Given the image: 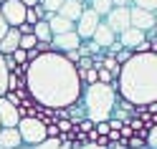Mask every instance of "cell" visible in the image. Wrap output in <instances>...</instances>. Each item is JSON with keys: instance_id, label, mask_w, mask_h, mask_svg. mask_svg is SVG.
Wrapping results in <instances>:
<instances>
[{"instance_id": "30bf717a", "label": "cell", "mask_w": 157, "mask_h": 149, "mask_svg": "<svg viewBox=\"0 0 157 149\" xmlns=\"http://www.w3.org/2000/svg\"><path fill=\"white\" fill-rule=\"evenodd\" d=\"M21 149H104L99 144H91V142H86V144H76V142H58V136L53 139H46L43 144H38V147H21Z\"/></svg>"}, {"instance_id": "d6986e66", "label": "cell", "mask_w": 157, "mask_h": 149, "mask_svg": "<svg viewBox=\"0 0 157 149\" xmlns=\"http://www.w3.org/2000/svg\"><path fill=\"white\" fill-rule=\"evenodd\" d=\"M8 76H10V71L5 68V61H3V56H0V96L8 94Z\"/></svg>"}, {"instance_id": "d4e9b609", "label": "cell", "mask_w": 157, "mask_h": 149, "mask_svg": "<svg viewBox=\"0 0 157 149\" xmlns=\"http://www.w3.org/2000/svg\"><path fill=\"white\" fill-rule=\"evenodd\" d=\"M10 56H13L15 66H21V63H28V58H25V51H21V48H15V51H13Z\"/></svg>"}, {"instance_id": "3957f363", "label": "cell", "mask_w": 157, "mask_h": 149, "mask_svg": "<svg viewBox=\"0 0 157 149\" xmlns=\"http://www.w3.org/2000/svg\"><path fill=\"white\" fill-rule=\"evenodd\" d=\"M117 91L112 84H91V86H81V99L78 104L84 109V116L89 119L91 124H99V121H109L112 116V109L117 104Z\"/></svg>"}, {"instance_id": "e0dca14e", "label": "cell", "mask_w": 157, "mask_h": 149, "mask_svg": "<svg viewBox=\"0 0 157 149\" xmlns=\"http://www.w3.org/2000/svg\"><path fill=\"white\" fill-rule=\"evenodd\" d=\"M33 38H36V41H41V43H48L53 38V33H51V28H48L46 20H38L33 25Z\"/></svg>"}, {"instance_id": "52a82bcc", "label": "cell", "mask_w": 157, "mask_h": 149, "mask_svg": "<svg viewBox=\"0 0 157 149\" xmlns=\"http://www.w3.org/2000/svg\"><path fill=\"white\" fill-rule=\"evenodd\" d=\"M101 20L109 25V31L114 35H119V33H124L127 28H129V8H112Z\"/></svg>"}, {"instance_id": "8fae6325", "label": "cell", "mask_w": 157, "mask_h": 149, "mask_svg": "<svg viewBox=\"0 0 157 149\" xmlns=\"http://www.w3.org/2000/svg\"><path fill=\"white\" fill-rule=\"evenodd\" d=\"M81 46V41H78V35L74 31H68V33H58L51 38V48L58 53H66V51H76V48Z\"/></svg>"}, {"instance_id": "d6a6232c", "label": "cell", "mask_w": 157, "mask_h": 149, "mask_svg": "<svg viewBox=\"0 0 157 149\" xmlns=\"http://www.w3.org/2000/svg\"><path fill=\"white\" fill-rule=\"evenodd\" d=\"M0 3H5V0H0Z\"/></svg>"}, {"instance_id": "cb8c5ba5", "label": "cell", "mask_w": 157, "mask_h": 149, "mask_svg": "<svg viewBox=\"0 0 157 149\" xmlns=\"http://www.w3.org/2000/svg\"><path fill=\"white\" fill-rule=\"evenodd\" d=\"M129 58H132V51H129V48H122V51L114 56V61L122 66V63H127V61H129Z\"/></svg>"}, {"instance_id": "5b68a950", "label": "cell", "mask_w": 157, "mask_h": 149, "mask_svg": "<svg viewBox=\"0 0 157 149\" xmlns=\"http://www.w3.org/2000/svg\"><path fill=\"white\" fill-rule=\"evenodd\" d=\"M99 20H101V18L86 5L81 10V15H78V20L74 23V33L78 35V41H91V35L96 31V25H99Z\"/></svg>"}, {"instance_id": "7402d4cb", "label": "cell", "mask_w": 157, "mask_h": 149, "mask_svg": "<svg viewBox=\"0 0 157 149\" xmlns=\"http://www.w3.org/2000/svg\"><path fill=\"white\" fill-rule=\"evenodd\" d=\"M61 3H63V0H41V5L46 8V13H58V8H61Z\"/></svg>"}, {"instance_id": "7a4b0ae2", "label": "cell", "mask_w": 157, "mask_h": 149, "mask_svg": "<svg viewBox=\"0 0 157 149\" xmlns=\"http://www.w3.org/2000/svg\"><path fill=\"white\" fill-rule=\"evenodd\" d=\"M119 101L134 109L157 104V53H132L112 81Z\"/></svg>"}, {"instance_id": "2e32d148", "label": "cell", "mask_w": 157, "mask_h": 149, "mask_svg": "<svg viewBox=\"0 0 157 149\" xmlns=\"http://www.w3.org/2000/svg\"><path fill=\"white\" fill-rule=\"evenodd\" d=\"M48 28H51V33L53 35H58V33H68V31H74V23L71 20H66V18H61V15H48Z\"/></svg>"}, {"instance_id": "4dcf8cb0", "label": "cell", "mask_w": 157, "mask_h": 149, "mask_svg": "<svg viewBox=\"0 0 157 149\" xmlns=\"http://www.w3.org/2000/svg\"><path fill=\"white\" fill-rule=\"evenodd\" d=\"M21 3H23L25 8H36V5H38V0H21Z\"/></svg>"}, {"instance_id": "4fadbf2b", "label": "cell", "mask_w": 157, "mask_h": 149, "mask_svg": "<svg viewBox=\"0 0 157 149\" xmlns=\"http://www.w3.org/2000/svg\"><path fill=\"white\" fill-rule=\"evenodd\" d=\"M84 3H78V0H63L61 3V8H58V13L56 15H61V18H66V20H71V23H76L78 20V15H81V10H84Z\"/></svg>"}, {"instance_id": "83f0119b", "label": "cell", "mask_w": 157, "mask_h": 149, "mask_svg": "<svg viewBox=\"0 0 157 149\" xmlns=\"http://www.w3.org/2000/svg\"><path fill=\"white\" fill-rule=\"evenodd\" d=\"M48 51H53V48H51V41H48V43H41V41H38V43H36V53H38V56H41V53H48Z\"/></svg>"}, {"instance_id": "9a60e30c", "label": "cell", "mask_w": 157, "mask_h": 149, "mask_svg": "<svg viewBox=\"0 0 157 149\" xmlns=\"http://www.w3.org/2000/svg\"><path fill=\"white\" fill-rule=\"evenodd\" d=\"M21 134L18 129H0V149H21Z\"/></svg>"}, {"instance_id": "ffe728a7", "label": "cell", "mask_w": 157, "mask_h": 149, "mask_svg": "<svg viewBox=\"0 0 157 149\" xmlns=\"http://www.w3.org/2000/svg\"><path fill=\"white\" fill-rule=\"evenodd\" d=\"M129 5L132 8H140V10H147V13H155L157 10V0H132Z\"/></svg>"}, {"instance_id": "4316f807", "label": "cell", "mask_w": 157, "mask_h": 149, "mask_svg": "<svg viewBox=\"0 0 157 149\" xmlns=\"http://www.w3.org/2000/svg\"><path fill=\"white\" fill-rule=\"evenodd\" d=\"M76 68H78V71H86V68H94V66H91V58H78V61H76Z\"/></svg>"}, {"instance_id": "f1b7e54d", "label": "cell", "mask_w": 157, "mask_h": 149, "mask_svg": "<svg viewBox=\"0 0 157 149\" xmlns=\"http://www.w3.org/2000/svg\"><path fill=\"white\" fill-rule=\"evenodd\" d=\"M114 8H129V0H112Z\"/></svg>"}, {"instance_id": "603a6c76", "label": "cell", "mask_w": 157, "mask_h": 149, "mask_svg": "<svg viewBox=\"0 0 157 149\" xmlns=\"http://www.w3.org/2000/svg\"><path fill=\"white\" fill-rule=\"evenodd\" d=\"M96 81H99V84H112L114 76L106 71V68H96Z\"/></svg>"}, {"instance_id": "7c38bea8", "label": "cell", "mask_w": 157, "mask_h": 149, "mask_svg": "<svg viewBox=\"0 0 157 149\" xmlns=\"http://www.w3.org/2000/svg\"><path fill=\"white\" fill-rule=\"evenodd\" d=\"M91 41L99 46L101 51H106V48H109V46L117 41V35L109 31V25H106L104 20H99V25H96V31H94V35H91Z\"/></svg>"}, {"instance_id": "836d02e7", "label": "cell", "mask_w": 157, "mask_h": 149, "mask_svg": "<svg viewBox=\"0 0 157 149\" xmlns=\"http://www.w3.org/2000/svg\"><path fill=\"white\" fill-rule=\"evenodd\" d=\"M129 3H132V0H129Z\"/></svg>"}, {"instance_id": "44dd1931", "label": "cell", "mask_w": 157, "mask_h": 149, "mask_svg": "<svg viewBox=\"0 0 157 149\" xmlns=\"http://www.w3.org/2000/svg\"><path fill=\"white\" fill-rule=\"evenodd\" d=\"M36 38H33V33H28V35H21V43H18V48L21 51H31V48H36Z\"/></svg>"}, {"instance_id": "6da1fadb", "label": "cell", "mask_w": 157, "mask_h": 149, "mask_svg": "<svg viewBox=\"0 0 157 149\" xmlns=\"http://www.w3.org/2000/svg\"><path fill=\"white\" fill-rule=\"evenodd\" d=\"M23 86L36 106L51 111L68 109L81 99V78L76 66L68 63L58 51L41 53L36 61L28 63Z\"/></svg>"}, {"instance_id": "f546056e", "label": "cell", "mask_w": 157, "mask_h": 149, "mask_svg": "<svg viewBox=\"0 0 157 149\" xmlns=\"http://www.w3.org/2000/svg\"><path fill=\"white\" fill-rule=\"evenodd\" d=\"M5 33H8V25H5V20H3V15H0V41H3Z\"/></svg>"}, {"instance_id": "9c48e42d", "label": "cell", "mask_w": 157, "mask_h": 149, "mask_svg": "<svg viewBox=\"0 0 157 149\" xmlns=\"http://www.w3.org/2000/svg\"><path fill=\"white\" fill-rule=\"evenodd\" d=\"M18 106L8 101V96H0V129H15L18 126Z\"/></svg>"}, {"instance_id": "8992f818", "label": "cell", "mask_w": 157, "mask_h": 149, "mask_svg": "<svg viewBox=\"0 0 157 149\" xmlns=\"http://www.w3.org/2000/svg\"><path fill=\"white\" fill-rule=\"evenodd\" d=\"M25 10L28 8L21 0H5V3H0V15H3L8 28H18L21 23H25Z\"/></svg>"}, {"instance_id": "277c9868", "label": "cell", "mask_w": 157, "mask_h": 149, "mask_svg": "<svg viewBox=\"0 0 157 149\" xmlns=\"http://www.w3.org/2000/svg\"><path fill=\"white\" fill-rule=\"evenodd\" d=\"M15 129H18V134H21L23 147H38V144H43L48 139L46 121H41L38 116H21Z\"/></svg>"}, {"instance_id": "1f68e13d", "label": "cell", "mask_w": 157, "mask_h": 149, "mask_svg": "<svg viewBox=\"0 0 157 149\" xmlns=\"http://www.w3.org/2000/svg\"><path fill=\"white\" fill-rule=\"evenodd\" d=\"M140 149H147V147H140Z\"/></svg>"}, {"instance_id": "484cf974", "label": "cell", "mask_w": 157, "mask_h": 149, "mask_svg": "<svg viewBox=\"0 0 157 149\" xmlns=\"http://www.w3.org/2000/svg\"><path fill=\"white\" fill-rule=\"evenodd\" d=\"M94 134H96V136H106V134H109V124H106V121L94 124Z\"/></svg>"}, {"instance_id": "ba28073f", "label": "cell", "mask_w": 157, "mask_h": 149, "mask_svg": "<svg viewBox=\"0 0 157 149\" xmlns=\"http://www.w3.org/2000/svg\"><path fill=\"white\" fill-rule=\"evenodd\" d=\"M157 25V18L155 13H147V10H140V8H132L129 5V28H137V31H155Z\"/></svg>"}, {"instance_id": "ac0fdd59", "label": "cell", "mask_w": 157, "mask_h": 149, "mask_svg": "<svg viewBox=\"0 0 157 149\" xmlns=\"http://www.w3.org/2000/svg\"><path fill=\"white\" fill-rule=\"evenodd\" d=\"M86 5H89L99 18H104V15L114 8V5H112V0H86Z\"/></svg>"}, {"instance_id": "5bb4252c", "label": "cell", "mask_w": 157, "mask_h": 149, "mask_svg": "<svg viewBox=\"0 0 157 149\" xmlns=\"http://www.w3.org/2000/svg\"><path fill=\"white\" fill-rule=\"evenodd\" d=\"M18 43H21V33L15 31V28H8V33L3 35V41H0V56H10Z\"/></svg>"}]
</instances>
